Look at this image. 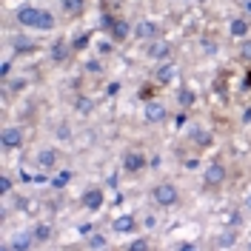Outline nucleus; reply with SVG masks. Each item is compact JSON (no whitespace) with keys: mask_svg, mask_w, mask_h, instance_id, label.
I'll return each mask as SVG.
<instances>
[{"mask_svg":"<svg viewBox=\"0 0 251 251\" xmlns=\"http://www.w3.org/2000/svg\"><path fill=\"white\" fill-rule=\"evenodd\" d=\"M151 203L157 205V208H177V205L183 203V191H180V186L177 183H172V180H160V183H154V188H151Z\"/></svg>","mask_w":251,"mask_h":251,"instance_id":"nucleus-1","label":"nucleus"},{"mask_svg":"<svg viewBox=\"0 0 251 251\" xmlns=\"http://www.w3.org/2000/svg\"><path fill=\"white\" fill-rule=\"evenodd\" d=\"M17 20L23 26H31V29H54V17L46 9H20Z\"/></svg>","mask_w":251,"mask_h":251,"instance_id":"nucleus-2","label":"nucleus"},{"mask_svg":"<svg viewBox=\"0 0 251 251\" xmlns=\"http://www.w3.org/2000/svg\"><path fill=\"white\" fill-rule=\"evenodd\" d=\"M0 143H3V151H20L26 146V128L23 126H3Z\"/></svg>","mask_w":251,"mask_h":251,"instance_id":"nucleus-3","label":"nucleus"},{"mask_svg":"<svg viewBox=\"0 0 251 251\" xmlns=\"http://www.w3.org/2000/svg\"><path fill=\"white\" fill-rule=\"evenodd\" d=\"M226 180H228V166H226L223 160L205 166V172H203V186L205 188H220V186H226Z\"/></svg>","mask_w":251,"mask_h":251,"instance_id":"nucleus-4","label":"nucleus"},{"mask_svg":"<svg viewBox=\"0 0 251 251\" xmlns=\"http://www.w3.org/2000/svg\"><path fill=\"white\" fill-rule=\"evenodd\" d=\"M149 169V157H146V151L143 149H128L126 151V157H123V172L126 174H143Z\"/></svg>","mask_w":251,"mask_h":251,"instance_id":"nucleus-5","label":"nucleus"},{"mask_svg":"<svg viewBox=\"0 0 251 251\" xmlns=\"http://www.w3.org/2000/svg\"><path fill=\"white\" fill-rule=\"evenodd\" d=\"M109 31H111V40H114V43H126V40L134 34V26H128L120 15H111Z\"/></svg>","mask_w":251,"mask_h":251,"instance_id":"nucleus-6","label":"nucleus"},{"mask_svg":"<svg viewBox=\"0 0 251 251\" xmlns=\"http://www.w3.org/2000/svg\"><path fill=\"white\" fill-rule=\"evenodd\" d=\"M134 37H140V40H157V37H160V29H157V23L143 20V23L134 26Z\"/></svg>","mask_w":251,"mask_h":251,"instance_id":"nucleus-7","label":"nucleus"},{"mask_svg":"<svg viewBox=\"0 0 251 251\" xmlns=\"http://www.w3.org/2000/svg\"><path fill=\"white\" fill-rule=\"evenodd\" d=\"M231 37L234 40H249V34H251V23L246 20V17H237V20H231Z\"/></svg>","mask_w":251,"mask_h":251,"instance_id":"nucleus-8","label":"nucleus"},{"mask_svg":"<svg viewBox=\"0 0 251 251\" xmlns=\"http://www.w3.org/2000/svg\"><path fill=\"white\" fill-rule=\"evenodd\" d=\"M60 9L66 17H80L86 12V0H60Z\"/></svg>","mask_w":251,"mask_h":251,"instance_id":"nucleus-9","label":"nucleus"},{"mask_svg":"<svg viewBox=\"0 0 251 251\" xmlns=\"http://www.w3.org/2000/svg\"><path fill=\"white\" fill-rule=\"evenodd\" d=\"M57 160H60V151H57V149H43V151L37 154V166H40V169H54Z\"/></svg>","mask_w":251,"mask_h":251,"instance_id":"nucleus-10","label":"nucleus"},{"mask_svg":"<svg viewBox=\"0 0 251 251\" xmlns=\"http://www.w3.org/2000/svg\"><path fill=\"white\" fill-rule=\"evenodd\" d=\"M83 205H86L89 211H97V208L103 205V191H100V188H89V191L83 194Z\"/></svg>","mask_w":251,"mask_h":251,"instance_id":"nucleus-11","label":"nucleus"},{"mask_svg":"<svg viewBox=\"0 0 251 251\" xmlns=\"http://www.w3.org/2000/svg\"><path fill=\"white\" fill-rule=\"evenodd\" d=\"M169 51H172V46H169V43H160V37H157L154 46L149 49V57H157V60H163V57H166Z\"/></svg>","mask_w":251,"mask_h":251,"instance_id":"nucleus-12","label":"nucleus"},{"mask_svg":"<svg viewBox=\"0 0 251 251\" xmlns=\"http://www.w3.org/2000/svg\"><path fill=\"white\" fill-rule=\"evenodd\" d=\"M194 143H197V146H211V134H208V131H194Z\"/></svg>","mask_w":251,"mask_h":251,"instance_id":"nucleus-13","label":"nucleus"},{"mask_svg":"<svg viewBox=\"0 0 251 251\" xmlns=\"http://www.w3.org/2000/svg\"><path fill=\"white\" fill-rule=\"evenodd\" d=\"M240 54L251 60V37H249V40H243V49H240Z\"/></svg>","mask_w":251,"mask_h":251,"instance_id":"nucleus-14","label":"nucleus"},{"mask_svg":"<svg viewBox=\"0 0 251 251\" xmlns=\"http://www.w3.org/2000/svg\"><path fill=\"white\" fill-rule=\"evenodd\" d=\"M37 237H40V240H49V237H51V228H49V226H40V228H37Z\"/></svg>","mask_w":251,"mask_h":251,"instance_id":"nucleus-15","label":"nucleus"},{"mask_svg":"<svg viewBox=\"0 0 251 251\" xmlns=\"http://www.w3.org/2000/svg\"><path fill=\"white\" fill-rule=\"evenodd\" d=\"M243 86H246V89L251 92V63H249V69H246V77H243Z\"/></svg>","mask_w":251,"mask_h":251,"instance_id":"nucleus-16","label":"nucleus"},{"mask_svg":"<svg viewBox=\"0 0 251 251\" xmlns=\"http://www.w3.org/2000/svg\"><path fill=\"white\" fill-rule=\"evenodd\" d=\"M131 249H149V240H134Z\"/></svg>","mask_w":251,"mask_h":251,"instance_id":"nucleus-17","label":"nucleus"}]
</instances>
